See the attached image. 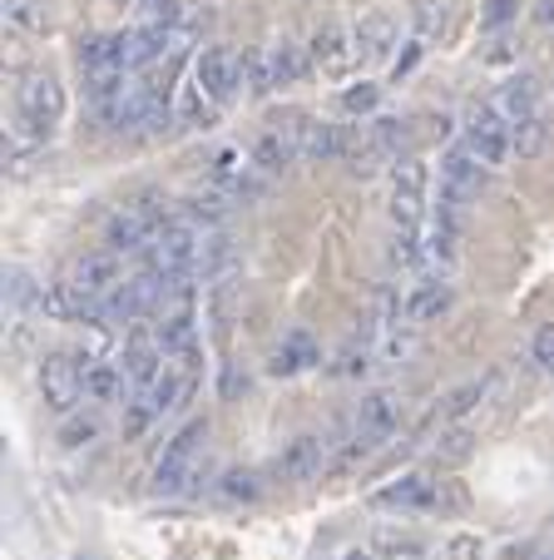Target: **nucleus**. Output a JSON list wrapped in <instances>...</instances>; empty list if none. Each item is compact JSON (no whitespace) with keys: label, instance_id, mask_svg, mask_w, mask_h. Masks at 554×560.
Instances as JSON below:
<instances>
[{"label":"nucleus","instance_id":"32","mask_svg":"<svg viewBox=\"0 0 554 560\" xmlns=\"http://www.w3.org/2000/svg\"><path fill=\"white\" fill-rule=\"evenodd\" d=\"M377 546H381V550H391V556H421V550H426L416 536H381Z\"/></svg>","mask_w":554,"mask_h":560},{"label":"nucleus","instance_id":"21","mask_svg":"<svg viewBox=\"0 0 554 560\" xmlns=\"http://www.w3.org/2000/svg\"><path fill=\"white\" fill-rule=\"evenodd\" d=\"M119 387H125V368H119V362H90L84 358V397L109 402V397H119Z\"/></svg>","mask_w":554,"mask_h":560},{"label":"nucleus","instance_id":"12","mask_svg":"<svg viewBox=\"0 0 554 560\" xmlns=\"http://www.w3.org/2000/svg\"><path fill=\"white\" fill-rule=\"evenodd\" d=\"M485 179H491V170H485L471 149H456V154H446V164H440V194H450V199H460V203L481 199Z\"/></svg>","mask_w":554,"mask_h":560},{"label":"nucleus","instance_id":"30","mask_svg":"<svg viewBox=\"0 0 554 560\" xmlns=\"http://www.w3.org/2000/svg\"><path fill=\"white\" fill-rule=\"evenodd\" d=\"M95 432H99V427H95V417H84V422H80V417H74V422H64L60 442H64V446H84V442H90V436H95Z\"/></svg>","mask_w":554,"mask_h":560},{"label":"nucleus","instance_id":"6","mask_svg":"<svg viewBox=\"0 0 554 560\" xmlns=\"http://www.w3.org/2000/svg\"><path fill=\"white\" fill-rule=\"evenodd\" d=\"M40 397L50 412L70 417L84 402V362L70 358V352H50L40 362Z\"/></svg>","mask_w":554,"mask_h":560},{"label":"nucleus","instance_id":"17","mask_svg":"<svg viewBox=\"0 0 554 560\" xmlns=\"http://www.w3.org/2000/svg\"><path fill=\"white\" fill-rule=\"evenodd\" d=\"M342 149H346V129L342 125L307 119V129H303V159H313V164H332V159H342Z\"/></svg>","mask_w":554,"mask_h":560},{"label":"nucleus","instance_id":"10","mask_svg":"<svg viewBox=\"0 0 554 560\" xmlns=\"http://www.w3.org/2000/svg\"><path fill=\"white\" fill-rule=\"evenodd\" d=\"M313 65L327 74V80H352L356 65H362V50H356L352 31H342V25H322V31L313 35Z\"/></svg>","mask_w":554,"mask_h":560},{"label":"nucleus","instance_id":"18","mask_svg":"<svg viewBox=\"0 0 554 560\" xmlns=\"http://www.w3.org/2000/svg\"><path fill=\"white\" fill-rule=\"evenodd\" d=\"M317 362V342L307 338V332H287L278 348H272V362L268 368L278 372V377H293V372H307Z\"/></svg>","mask_w":554,"mask_h":560},{"label":"nucleus","instance_id":"25","mask_svg":"<svg viewBox=\"0 0 554 560\" xmlns=\"http://www.w3.org/2000/svg\"><path fill=\"white\" fill-rule=\"evenodd\" d=\"M243 85H248L252 100L272 95L278 80H272V65H268V50H243Z\"/></svg>","mask_w":554,"mask_h":560},{"label":"nucleus","instance_id":"27","mask_svg":"<svg viewBox=\"0 0 554 560\" xmlns=\"http://www.w3.org/2000/svg\"><path fill=\"white\" fill-rule=\"evenodd\" d=\"M377 100H381V85H372V80L342 90V109H346V115H372V109H377Z\"/></svg>","mask_w":554,"mask_h":560},{"label":"nucleus","instance_id":"22","mask_svg":"<svg viewBox=\"0 0 554 560\" xmlns=\"http://www.w3.org/2000/svg\"><path fill=\"white\" fill-rule=\"evenodd\" d=\"M268 65H272V80H278V85H297V80H303L307 74V55H303V45H293V40H278L268 50Z\"/></svg>","mask_w":554,"mask_h":560},{"label":"nucleus","instance_id":"1","mask_svg":"<svg viewBox=\"0 0 554 560\" xmlns=\"http://www.w3.org/2000/svg\"><path fill=\"white\" fill-rule=\"evenodd\" d=\"M125 283L119 254H84L80 264L64 268V278L50 288V313L60 317H95L115 288Z\"/></svg>","mask_w":554,"mask_h":560},{"label":"nucleus","instance_id":"26","mask_svg":"<svg viewBox=\"0 0 554 560\" xmlns=\"http://www.w3.org/2000/svg\"><path fill=\"white\" fill-rule=\"evenodd\" d=\"M391 264L421 268L426 264V238H416V229H397V238H391Z\"/></svg>","mask_w":554,"mask_h":560},{"label":"nucleus","instance_id":"13","mask_svg":"<svg viewBox=\"0 0 554 560\" xmlns=\"http://www.w3.org/2000/svg\"><path fill=\"white\" fill-rule=\"evenodd\" d=\"M401 422V397L397 392H366L362 402H356V436L366 442H387Z\"/></svg>","mask_w":554,"mask_h":560},{"label":"nucleus","instance_id":"19","mask_svg":"<svg viewBox=\"0 0 554 560\" xmlns=\"http://www.w3.org/2000/svg\"><path fill=\"white\" fill-rule=\"evenodd\" d=\"M293 159H303V154H297V144L283 129H268V135H258V144H252V164H258L262 174H283Z\"/></svg>","mask_w":554,"mask_h":560},{"label":"nucleus","instance_id":"5","mask_svg":"<svg viewBox=\"0 0 554 560\" xmlns=\"http://www.w3.org/2000/svg\"><path fill=\"white\" fill-rule=\"evenodd\" d=\"M426 164L416 154L391 164V223L397 229H421L426 219Z\"/></svg>","mask_w":554,"mask_h":560},{"label":"nucleus","instance_id":"28","mask_svg":"<svg viewBox=\"0 0 554 560\" xmlns=\"http://www.w3.org/2000/svg\"><path fill=\"white\" fill-rule=\"evenodd\" d=\"M219 491H223L228 501H258V497H262V487H258V476H252V471H228Z\"/></svg>","mask_w":554,"mask_h":560},{"label":"nucleus","instance_id":"33","mask_svg":"<svg viewBox=\"0 0 554 560\" xmlns=\"http://www.w3.org/2000/svg\"><path fill=\"white\" fill-rule=\"evenodd\" d=\"M465 452H471V432H450L446 436V456H450V462H460Z\"/></svg>","mask_w":554,"mask_h":560},{"label":"nucleus","instance_id":"20","mask_svg":"<svg viewBox=\"0 0 554 560\" xmlns=\"http://www.w3.org/2000/svg\"><path fill=\"white\" fill-rule=\"evenodd\" d=\"M446 307H450V283L426 278V283L406 298V323H431V317H440Z\"/></svg>","mask_w":554,"mask_h":560},{"label":"nucleus","instance_id":"2","mask_svg":"<svg viewBox=\"0 0 554 560\" xmlns=\"http://www.w3.org/2000/svg\"><path fill=\"white\" fill-rule=\"evenodd\" d=\"M64 115V90L55 74H31L15 95V125L25 139H50Z\"/></svg>","mask_w":554,"mask_h":560},{"label":"nucleus","instance_id":"11","mask_svg":"<svg viewBox=\"0 0 554 560\" xmlns=\"http://www.w3.org/2000/svg\"><path fill=\"white\" fill-rule=\"evenodd\" d=\"M332 446L337 442H327V436H297V442H287V452H278L272 471L283 481H313L332 466Z\"/></svg>","mask_w":554,"mask_h":560},{"label":"nucleus","instance_id":"15","mask_svg":"<svg viewBox=\"0 0 554 560\" xmlns=\"http://www.w3.org/2000/svg\"><path fill=\"white\" fill-rule=\"evenodd\" d=\"M352 40L362 50V60H391V50H397V21L387 11H366L352 25Z\"/></svg>","mask_w":554,"mask_h":560},{"label":"nucleus","instance_id":"24","mask_svg":"<svg viewBox=\"0 0 554 560\" xmlns=\"http://www.w3.org/2000/svg\"><path fill=\"white\" fill-rule=\"evenodd\" d=\"M372 135H377V144H381V154L397 164V159H411V125L406 119H377L372 125Z\"/></svg>","mask_w":554,"mask_h":560},{"label":"nucleus","instance_id":"4","mask_svg":"<svg viewBox=\"0 0 554 560\" xmlns=\"http://www.w3.org/2000/svg\"><path fill=\"white\" fill-rule=\"evenodd\" d=\"M203 442H209V422H189V427H184V432L164 446V456H158L154 491H184V481H193V476H199Z\"/></svg>","mask_w":554,"mask_h":560},{"label":"nucleus","instance_id":"8","mask_svg":"<svg viewBox=\"0 0 554 560\" xmlns=\"http://www.w3.org/2000/svg\"><path fill=\"white\" fill-rule=\"evenodd\" d=\"M193 80H199V90L213 105H228L243 90V55L233 50V45H209V50L199 55V65H193Z\"/></svg>","mask_w":554,"mask_h":560},{"label":"nucleus","instance_id":"9","mask_svg":"<svg viewBox=\"0 0 554 560\" xmlns=\"http://www.w3.org/2000/svg\"><path fill=\"white\" fill-rule=\"evenodd\" d=\"M119 368H125V382H129L134 392H149V387H154V382L168 372V352H164V342H158L154 323H149V328L139 323V328L129 332L125 362H119Z\"/></svg>","mask_w":554,"mask_h":560},{"label":"nucleus","instance_id":"14","mask_svg":"<svg viewBox=\"0 0 554 560\" xmlns=\"http://www.w3.org/2000/svg\"><path fill=\"white\" fill-rule=\"evenodd\" d=\"M495 109L505 115V125H524V119H534V115H544V90H540V80L534 74H515V80H505L500 85V95L491 100Z\"/></svg>","mask_w":554,"mask_h":560},{"label":"nucleus","instance_id":"16","mask_svg":"<svg viewBox=\"0 0 554 560\" xmlns=\"http://www.w3.org/2000/svg\"><path fill=\"white\" fill-rule=\"evenodd\" d=\"M377 506L426 511V506H436V487H431L426 476H401V481H391V487L377 491Z\"/></svg>","mask_w":554,"mask_h":560},{"label":"nucleus","instance_id":"34","mask_svg":"<svg viewBox=\"0 0 554 560\" xmlns=\"http://www.w3.org/2000/svg\"><path fill=\"white\" fill-rule=\"evenodd\" d=\"M534 21H540V25H554V0H534Z\"/></svg>","mask_w":554,"mask_h":560},{"label":"nucleus","instance_id":"3","mask_svg":"<svg viewBox=\"0 0 554 560\" xmlns=\"http://www.w3.org/2000/svg\"><path fill=\"white\" fill-rule=\"evenodd\" d=\"M164 223H168V213L158 209L154 194H144V199L125 203V209L109 219V254H144Z\"/></svg>","mask_w":554,"mask_h":560},{"label":"nucleus","instance_id":"31","mask_svg":"<svg viewBox=\"0 0 554 560\" xmlns=\"http://www.w3.org/2000/svg\"><path fill=\"white\" fill-rule=\"evenodd\" d=\"M534 362H540V368L554 377V328H540V332H534Z\"/></svg>","mask_w":554,"mask_h":560},{"label":"nucleus","instance_id":"7","mask_svg":"<svg viewBox=\"0 0 554 560\" xmlns=\"http://www.w3.org/2000/svg\"><path fill=\"white\" fill-rule=\"evenodd\" d=\"M465 149L481 159L485 170H500L505 159L515 154L510 125H505V115H500L495 105H475V109H471V119H465Z\"/></svg>","mask_w":554,"mask_h":560},{"label":"nucleus","instance_id":"29","mask_svg":"<svg viewBox=\"0 0 554 560\" xmlns=\"http://www.w3.org/2000/svg\"><path fill=\"white\" fill-rule=\"evenodd\" d=\"M515 15H520V0H485V25H491V31L510 25Z\"/></svg>","mask_w":554,"mask_h":560},{"label":"nucleus","instance_id":"23","mask_svg":"<svg viewBox=\"0 0 554 560\" xmlns=\"http://www.w3.org/2000/svg\"><path fill=\"white\" fill-rule=\"evenodd\" d=\"M510 144H515L520 159H540L544 144H550V115H534V119H524V125H515Z\"/></svg>","mask_w":554,"mask_h":560}]
</instances>
